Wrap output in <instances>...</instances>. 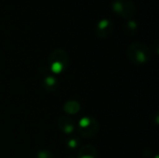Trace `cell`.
Wrapping results in <instances>:
<instances>
[{
  "mask_svg": "<svg viewBox=\"0 0 159 158\" xmlns=\"http://www.w3.org/2000/svg\"><path fill=\"white\" fill-rule=\"evenodd\" d=\"M129 61L135 64H144L151 60V50L147 45L140 42L131 44L127 50Z\"/></svg>",
  "mask_w": 159,
  "mask_h": 158,
  "instance_id": "1",
  "label": "cell"
},
{
  "mask_svg": "<svg viewBox=\"0 0 159 158\" xmlns=\"http://www.w3.org/2000/svg\"><path fill=\"white\" fill-rule=\"evenodd\" d=\"M69 64V55L62 48H57L52 51L48 58L49 70L55 74L62 73Z\"/></svg>",
  "mask_w": 159,
  "mask_h": 158,
  "instance_id": "2",
  "label": "cell"
},
{
  "mask_svg": "<svg viewBox=\"0 0 159 158\" xmlns=\"http://www.w3.org/2000/svg\"><path fill=\"white\" fill-rule=\"evenodd\" d=\"M99 130V124L97 120L90 116L83 117L77 123L78 133L85 138H91L96 135Z\"/></svg>",
  "mask_w": 159,
  "mask_h": 158,
  "instance_id": "3",
  "label": "cell"
},
{
  "mask_svg": "<svg viewBox=\"0 0 159 158\" xmlns=\"http://www.w3.org/2000/svg\"><path fill=\"white\" fill-rule=\"evenodd\" d=\"M112 9L119 16L129 19L135 13V5L130 0H114Z\"/></svg>",
  "mask_w": 159,
  "mask_h": 158,
  "instance_id": "4",
  "label": "cell"
},
{
  "mask_svg": "<svg viewBox=\"0 0 159 158\" xmlns=\"http://www.w3.org/2000/svg\"><path fill=\"white\" fill-rule=\"evenodd\" d=\"M115 30V25L110 19H102L96 25V34L101 38L109 37Z\"/></svg>",
  "mask_w": 159,
  "mask_h": 158,
  "instance_id": "5",
  "label": "cell"
},
{
  "mask_svg": "<svg viewBox=\"0 0 159 158\" xmlns=\"http://www.w3.org/2000/svg\"><path fill=\"white\" fill-rule=\"evenodd\" d=\"M58 126H59V129H61V131L66 135L72 134L73 131L75 130V123L73 122L72 119L65 117V116H62L59 119Z\"/></svg>",
  "mask_w": 159,
  "mask_h": 158,
  "instance_id": "6",
  "label": "cell"
},
{
  "mask_svg": "<svg viewBox=\"0 0 159 158\" xmlns=\"http://www.w3.org/2000/svg\"><path fill=\"white\" fill-rule=\"evenodd\" d=\"M42 86L47 91H54L57 89L58 87V80L54 76V74L47 73L43 78Z\"/></svg>",
  "mask_w": 159,
  "mask_h": 158,
  "instance_id": "7",
  "label": "cell"
},
{
  "mask_svg": "<svg viewBox=\"0 0 159 158\" xmlns=\"http://www.w3.org/2000/svg\"><path fill=\"white\" fill-rule=\"evenodd\" d=\"M97 151L91 145H86L79 150L77 154V158H96Z\"/></svg>",
  "mask_w": 159,
  "mask_h": 158,
  "instance_id": "8",
  "label": "cell"
},
{
  "mask_svg": "<svg viewBox=\"0 0 159 158\" xmlns=\"http://www.w3.org/2000/svg\"><path fill=\"white\" fill-rule=\"evenodd\" d=\"M63 110L66 114L75 115L80 111V104H79V102H77L75 101H69L64 104Z\"/></svg>",
  "mask_w": 159,
  "mask_h": 158,
  "instance_id": "9",
  "label": "cell"
},
{
  "mask_svg": "<svg viewBox=\"0 0 159 158\" xmlns=\"http://www.w3.org/2000/svg\"><path fill=\"white\" fill-rule=\"evenodd\" d=\"M125 29L126 31L130 34H133L137 32V29H138V23L133 20H129L126 24H125Z\"/></svg>",
  "mask_w": 159,
  "mask_h": 158,
  "instance_id": "10",
  "label": "cell"
},
{
  "mask_svg": "<svg viewBox=\"0 0 159 158\" xmlns=\"http://www.w3.org/2000/svg\"><path fill=\"white\" fill-rule=\"evenodd\" d=\"M36 158H54L53 155L48 150H41L37 153Z\"/></svg>",
  "mask_w": 159,
  "mask_h": 158,
  "instance_id": "11",
  "label": "cell"
},
{
  "mask_svg": "<svg viewBox=\"0 0 159 158\" xmlns=\"http://www.w3.org/2000/svg\"><path fill=\"white\" fill-rule=\"evenodd\" d=\"M67 145H68L69 148L75 149L78 145V140H76L75 138H72V139H70V140L67 141Z\"/></svg>",
  "mask_w": 159,
  "mask_h": 158,
  "instance_id": "12",
  "label": "cell"
}]
</instances>
